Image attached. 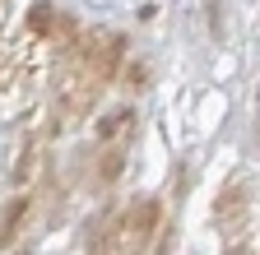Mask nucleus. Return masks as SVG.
Instances as JSON below:
<instances>
[{
  "instance_id": "obj_1",
  "label": "nucleus",
  "mask_w": 260,
  "mask_h": 255,
  "mask_svg": "<svg viewBox=\"0 0 260 255\" xmlns=\"http://www.w3.org/2000/svg\"><path fill=\"white\" fill-rule=\"evenodd\" d=\"M121 60V38L116 33H79L70 47H65V70H60V112L79 121L88 116V107L98 102V93L107 88V79L116 75Z\"/></svg>"
},
{
  "instance_id": "obj_2",
  "label": "nucleus",
  "mask_w": 260,
  "mask_h": 255,
  "mask_svg": "<svg viewBox=\"0 0 260 255\" xmlns=\"http://www.w3.org/2000/svg\"><path fill=\"white\" fill-rule=\"evenodd\" d=\"M130 139H135V112H130V107H116V112H107L103 121H98V130H93L98 181H116V172L125 167Z\"/></svg>"
},
{
  "instance_id": "obj_3",
  "label": "nucleus",
  "mask_w": 260,
  "mask_h": 255,
  "mask_svg": "<svg viewBox=\"0 0 260 255\" xmlns=\"http://www.w3.org/2000/svg\"><path fill=\"white\" fill-rule=\"evenodd\" d=\"M153 232H158V204L153 200L130 204L107 232V255H144L153 246Z\"/></svg>"
},
{
  "instance_id": "obj_4",
  "label": "nucleus",
  "mask_w": 260,
  "mask_h": 255,
  "mask_svg": "<svg viewBox=\"0 0 260 255\" xmlns=\"http://www.w3.org/2000/svg\"><path fill=\"white\" fill-rule=\"evenodd\" d=\"M28 213H32V186H23L19 195H10L5 213H0V250H14V237L23 232Z\"/></svg>"
},
{
  "instance_id": "obj_5",
  "label": "nucleus",
  "mask_w": 260,
  "mask_h": 255,
  "mask_svg": "<svg viewBox=\"0 0 260 255\" xmlns=\"http://www.w3.org/2000/svg\"><path fill=\"white\" fill-rule=\"evenodd\" d=\"M255 144H260V88H255Z\"/></svg>"
},
{
  "instance_id": "obj_6",
  "label": "nucleus",
  "mask_w": 260,
  "mask_h": 255,
  "mask_svg": "<svg viewBox=\"0 0 260 255\" xmlns=\"http://www.w3.org/2000/svg\"><path fill=\"white\" fill-rule=\"evenodd\" d=\"M0 75H5V42H0Z\"/></svg>"
}]
</instances>
